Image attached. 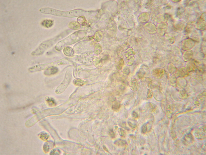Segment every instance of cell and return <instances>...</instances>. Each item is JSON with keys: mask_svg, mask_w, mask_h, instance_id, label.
<instances>
[{"mask_svg": "<svg viewBox=\"0 0 206 155\" xmlns=\"http://www.w3.org/2000/svg\"><path fill=\"white\" fill-rule=\"evenodd\" d=\"M69 28L72 30H77L80 28V25L78 22L76 21H72L68 24Z\"/></svg>", "mask_w": 206, "mask_h": 155, "instance_id": "obj_6", "label": "cell"}, {"mask_svg": "<svg viewBox=\"0 0 206 155\" xmlns=\"http://www.w3.org/2000/svg\"><path fill=\"white\" fill-rule=\"evenodd\" d=\"M110 136L112 138H114L115 136V134L112 129H111L109 132Z\"/></svg>", "mask_w": 206, "mask_h": 155, "instance_id": "obj_25", "label": "cell"}, {"mask_svg": "<svg viewBox=\"0 0 206 155\" xmlns=\"http://www.w3.org/2000/svg\"><path fill=\"white\" fill-rule=\"evenodd\" d=\"M72 76V73L69 71H67L64 79L55 90V92L57 94H61L64 92L69 83Z\"/></svg>", "mask_w": 206, "mask_h": 155, "instance_id": "obj_4", "label": "cell"}, {"mask_svg": "<svg viewBox=\"0 0 206 155\" xmlns=\"http://www.w3.org/2000/svg\"><path fill=\"white\" fill-rule=\"evenodd\" d=\"M95 53L97 55H98L101 53V49H100L96 45L95 46Z\"/></svg>", "mask_w": 206, "mask_h": 155, "instance_id": "obj_21", "label": "cell"}, {"mask_svg": "<svg viewBox=\"0 0 206 155\" xmlns=\"http://www.w3.org/2000/svg\"><path fill=\"white\" fill-rule=\"evenodd\" d=\"M77 22L82 25H85L86 24V22L85 18L84 16H80L77 19Z\"/></svg>", "mask_w": 206, "mask_h": 155, "instance_id": "obj_16", "label": "cell"}, {"mask_svg": "<svg viewBox=\"0 0 206 155\" xmlns=\"http://www.w3.org/2000/svg\"><path fill=\"white\" fill-rule=\"evenodd\" d=\"M86 35V32L83 30L76 32L57 43L55 46V49L58 51L61 50L65 46L72 45L83 39Z\"/></svg>", "mask_w": 206, "mask_h": 155, "instance_id": "obj_1", "label": "cell"}, {"mask_svg": "<svg viewBox=\"0 0 206 155\" xmlns=\"http://www.w3.org/2000/svg\"><path fill=\"white\" fill-rule=\"evenodd\" d=\"M43 149L45 152L47 153L49 151L50 147L48 143H46L44 144L43 146Z\"/></svg>", "mask_w": 206, "mask_h": 155, "instance_id": "obj_20", "label": "cell"}, {"mask_svg": "<svg viewBox=\"0 0 206 155\" xmlns=\"http://www.w3.org/2000/svg\"><path fill=\"white\" fill-rule=\"evenodd\" d=\"M60 154V151L58 149H54L51 152V155H59Z\"/></svg>", "mask_w": 206, "mask_h": 155, "instance_id": "obj_23", "label": "cell"}, {"mask_svg": "<svg viewBox=\"0 0 206 155\" xmlns=\"http://www.w3.org/2000/svg\"><path fill=\"white\" fill-rule=\"evenodd\" d=\"M39 137L42 140L46 141L48 139L49 135L47 133L44 132H41L39 134Z\"/></svg>", "mask_w": 206, "mask_h": 155, "instance_id": "obj_15", "label": "cell"}, {"mask_svg": "<svg viewBox=\"0 0 206 155\" xmlns=\"http://www.w3.org/2000/svg\"><path fill=\"white\" fill-rule=\"evenodd\" d=\"M58 71V70L57 68L55 67H53L45 71L44 74L46 75H51L56 74L57 73Z\"/></svg>", "mask_w": 206, "mask_h": 155, "instance_id": "obj_8", "label": "cell"}, {"mask_svg": "<svg viewBox=\"0 0 206 155\" xmlns=\"http://www.w3.org/2000/svg\"><path fill=\"white\" fill-rule=\"evenodd\" d=\"M114 143L116 145L122 147H125L127 144L126 141L121 139H118L115 141Z\"/></svg>", "mask_w": 206, "mask_h": 155, "instance_id": "obj_11", "label": "cell"}, {"mask_svg": "<svg viewBox=\"0 0 206 155\" xmlns=\"http://www.w3.org/2000/svg\"><path fill=\"white\" fill-rule=\"evenodd\" d=\"M132 115L133 117L134 118H138V114H137L136 112L135 111L133 112L132 114Z\"/></svg>", "mask_w": 206, "mask_h": 155, "instance_id": "obj_26", "label": "cell"}, {"mask_svg": "<svg viewBox=\"0 0 206 155\" xmlns=\"http://www.w3.org/2000/svg\"><path fill=\"white\" fill-rule=\"evenodd\" d=\"M125 64L124 61L122 59L120 60L117 63L116 69L118 70H120L122 69Z\"/></svg>", "mask_w": 206, "mask_h": 155, "instance_id": "obj_17", "label": "cell"}, {"mask_svg": "<svg viewBox=\"0 0 206 155\" xmlns=\"http://www.w3.org/2000/svg\"><path fill=\"white\" fill-rule=\"evenodd\" d=\"M130 69L128 67H126L123 69V73L126 75H128L130 73Z\"/></svg>", "mask_w": 206, "mask_h": 155, "instance_id": "obj_24", "label": "cell"}, {"mask_svg": "<svg viewBox=\"0 0 206 155\" xmlns=\"http://www.w3.org/2000/svg\"><path fill=\"white\" fill-rule=\"evenodd\" d=\"M145 74V72L143 69L141 68L140 69L139 71L137 73V76L140 79H142L144 77Z\"/></svg>", "mask_w": 206, "mask_h": 155, "instance_id": "obj_18", "label": "cell"}, {"mask_svg": "<svg viewBox=\"0 0 206 155\" xmlns=\"http://www.w3.org/2000/svg\"><path fill=\"white\" fill-rule=\"evenodd\" d=\"M46 100L47 104L50 106H55L56 105V102L53 98L47 97L46 98Z\"/></svg>", "mask_w": 206, "mask_h": 155, "instance_id": "obj_13", "label": "cell"}, {"mask_svg": "<svg viewBox=\"0 0 206 155\" xmlns=\"http://www.w3.org/2000/svg\"><path fill=\"white\" fill-rule=\"evenodd\" d=\"M128 122L129 126L133 130H136L138 127V122L135 120L129 119Z\"/></svg>", "mask_w": 206, "mask_h": 155, "instance_id": "obj_7", "label": "cell"}, {"mask_svg": "<svg viewBox=\"0 0 206 155\" xmlns=\"http://www.w3.org/2000/svg\"><path fill=\"white\" fill-rule=\"evenodd\" d=\"M41 25L42 26L47 28H50L53 24V21L51 20H45L41 23Z\"/></svg>", "mask_w": 206, "mask_h": 155, "instance_id": "obj_9", "label": "cell"}, {"mask_svg": "<svg viewBox=\"0 0 206 155\" xmlns=\"http://www.w3.org/2000/svg\"><path fill=\"white\" fill-rule=\"evenodd\" d=\"M59 38L57 37L51 40L48 41L41 44L31 54L33 56H38L43 54L48 48L51 47L57 41Z\"/></svg>", "mask_w": 206, "mask_h": 155, "instance_id": "obj_3", "label": "cell"}, {"mask_svg": "<svg viewBox=\"0 0 206 155\" xmlns=\"http://www.w3.org/2000/svg\"><path fill=\"white\" fill-rule=\"evenodd\" d=\"M64 54L67 56H71L74 54V51L72 48L69 47H65L63 50Z\"/></svg>", "mask_w": 206, "mask_h": 155, "instance_id": "obj_10", "label": "cell"}, {"mask_svg": "<svg viewBox=\"0 0 206 155\" xmlns=\"http://www.w3.org/2000/svg\"><path fill=\"white\" fill-rule=\"evenodd\" d=\"M119 134L121 137H124L126 135V132L125 131L121 128H119L118 130Z\"/></svg>", "mask_w": 206, "mask_h": 155, "instance_id": "obj_19", "label": "cell"}, {"mask_svg": "<svg viewBox=\"0 0 206 155\" xmlns=\"http://www.w3.org/2000/svg\"><path fill=\"white\" fill-rule=\"evenodd\" d=\"M73 83L76 86H82L85 83V82L80 79L76 78L74 80Z\"/></svg>", "mask_w": 206, "mask_h": 155, "instance_id": "obj_12", "label": "cell"}, {"mask_svg": "<svg viewBox=\"0 0 206 155\" xmlns=\"http://www.w3.org/2000/svg\"><path fill=\"white\" fill-rule=\"evenodd\" d=\"M139 82L137 79L133 78L131 80L130 83V87L131 89L133 91H137L139 89Z\"/></svg>", "mask_w": 206, "mask_h": 155, "instance_id": "obj_5", "label": "cell"}, {"mask_svg": "<svg viewBox=\"0 0 206 155\" xmlns=\"http://www.w3.org/2000/svg\"><path fill=\"white\" fill-rule=\"evenodd\" d=\"M43 12L44 14H51L59 16L72 18L84 14L85 12L81 9H76L68 12H64L50 8H44Z\"/></svg>", "mask_w": 206, "mask_h": 155, "instance_id": "obj_2", "label": "cell"}, {"mask_svg": "<svg viewBox=\"0 0 206 155\" xmlns=\"http://www.w3.org/2000/svg\"><path fill=\"white\" fill-rule=\"evenodd\" d=\"M147 130V124H144L141 127V131L142 133L145 134L146 133Z\"/></svg>", "mask_w": 206, "mask_h": 155, "instance_id": "obj_22", "label": "cell"}, {"mask_svg": "<svg viewBox=\"0 0 206 155\" xmlns=\"http://www.w3.org/2000/svg\"><path fill=\"white\" fill-rule=\"evenodd\" d=\"M121 104L118 101L115 102L112 105V110L116 111H118L121 107Z\"/></svg>", "mask_w": 206, "mask_h": 155, "instance_id": "obj_14", "label": "cell"}]
</instances>
